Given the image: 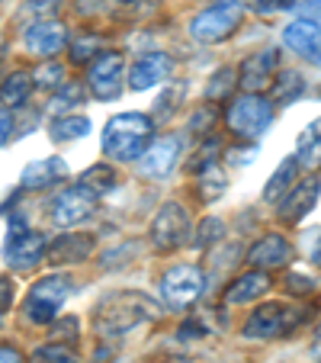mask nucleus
Masks as SVG:
<instances>
[{"instance_id": "1", "label": "nucleus", "mask_w": 321, "mask_h": 363, "mask_svg": "<svg viewBox=\"0 0 321 363\" xmlns=\"http://www.w3.org/2000/svg\"><path fill=\"white\" fill-rule=\"evenodd\" d=\"M154 119L145 113H119L103 125V155L113 161H142L151 148Z\"/></svg>"}, {"instance_id": "2", "label": "nucleus", "mask_w": 321, "mask_h": 363, "mask_svg": "<svg viewBox=\"0 0 321 363\" xmlns=\"http://www.w3.org/2000/svg\"><path fill=\"white\" fill-rule=\"evenodd\" d=\"M157 315H161V306H157L151 296L116 293L96 306V328H100L103 335H125V331L138 328V325L151 322V318H157Z\"/></svg>"}, {"instance_id": "3", "label": "nucleus", "mask_w": 321, "mask_h": 363, "mask_svg": "<svg viewBox=\"0 0 321 363\" xmlns=\"http://www.w3.org/2000/svg\"><path fill=\"white\" fill-rule=\"evenodd\" d=\"M71 286H74V280L68 274L42 277L26 296V318L33 325H52L58 318V308L71 296Z\"/></svg>"}, {"instance_id": "4", "label": "nucleus", "mask_w": 321, "mask_h": 363, "mask_svg": "<svg viewBox=\"0 0 321 363\" xmlns=\"http://www.w3.org/2000/svg\"><path fill=\"white\" fill-rule=\"evenodd\" d=\"M302 322L299 308H289L283 302H266L257 312H251V318L244 322L241 335L247 341H276V337H286L289 331H295Z\"/></svg>"}, {"instance_id": "5", "label": "nucleus", "mask_w": 321, "mask_h": 363, "mask_svg": "<svg viewBox=\"0 0 321 363\" xmlns=\"http://www.w3.org/2000/svg\"><path fill=\"white\" fill-rule=\"evenodd\" d=\"M225 119H228V129L238 138H257L274 123V103L266 100L264 94H244L238 100H232Z\"/></svg>"}, {"instance_id": "6", "label": "nucleus", "mask_w": 321, "mask_h": 363, "mask_svg": "<svg viewBox=\"0 0 321 363\" xmlns=\"http://www.w3.org/2000/svg\"><path fill=\"white\" fill-rule=\"evenodd\" d=\"M241 26V4L235 0H219V4H212V7L199 10L190 23V35L196 42H222Z\"/></svg>"}, {"instance_id": "7", "label": "nucleus", "mask_w": 321, "mask_h": 363, "mask_svg": "<svg viewBox=\"0 0 321 363\" xmlns=\"http://www.w3.org/2000/svg\"><path fill=\"white\" fill-rule=\"evenodd\" d=\"M125 84V58L119 52H103L87 71V87L96 100H116Z\"/></svg>"}, {"instance_id": "8", "label": "nucleus", "mask_w": 321, "mask_h": 363, "mask_svg": "<svg viewBox=\"0 0 321 363\" xmlns=\"http://www.w3.org/2000/svg\"><path fill=\"white\" fill-rule=\"evenodd\" d=\"M151 241L157 251H177L190 241V216L180 203H167L151 222Z\"/></svg>"}, {"instance_id": "9", "label": "nucleus", "mask_w": 321, "mask_h": 363, "mask_svg": "<svg viewBox=\"0 0 321 363\" xmlns=\"http://www.w3.org/2000/svg\"><path fill=\"white\" fill-rule=\"evenodd\" d=\"M96 213V193L84 184H74L52 199V222L62 228L81 225Z\"/></svg>"}, {"instance_id": "10", "label": "nucleus", "mask_w": 321, "mask_h": 363, "mask_svg": "<svg viewBox=\"0 0 321 363\" xmlns=\"http://www.w3.org/2000/svg\"><path fill=\"white\" fill-rule=\"evenodd\" d=\"M48 254V241L39 232H26L20 219L10 222V235H7V261L13 270H33L39 261H45Z\"/></svg>"}, {"instance_id": "11", "label": "nucleus", "mask_w": 321, "mask_h": 363, "mask_svg": "<svg viewBox=\"0 0 321 363\" xmlns=\"http://www.w3.org/2000/svg\"><path fill=\"white\" fill-rule=\"evenodd\" d=\"M203 286H205V277H203V270L193 267V264H177V267H171L161 277V296H164V302L174 308L190 306V302L203 293Z\"/></svg>"}, {"instance_id": "12", "label": "nucleus", "mask_w": 321, "mask_h": 363, "mask_svg": "<svg viewBox=\"0 0 321 363\" xmlns=\"http://www.w3.org/2000/svg\"><path fill=\"white\" fill-rule=\"evenodd\" d=\"M276 74H280V52L276 48H264V52H254L241 62L238 68V84L247 94H264L266 87H274Z\"/></svg>"}, {"instance_id": "13", "label": "nucleus", "mask_w": 321, "mask_h": 363, "mask_svg": "<svg viewBox=\"0 0 321 363\" xmlns=\"http://www.w3.org/2000/svg\"><path fill=\"white\" fill-rule=\"evenodd\" d=\"M64 42H68V29L62 26L58 20H35L26 26V33H23V45L33 52V55H58L64 48Z\"/></svg>"}, {"instance_id": "14", "label": "nucleus", "mask_w": 321, "mask_h": 363, "mask_svg": "<svg viewBox=\"0 0 321 363\" xmlns=\"http://www.w3.org/2000/svg\"><path fill=\"white\" fill-rule=\"evenodd\" d=\"M283 42L293 48L295 55H302L308 65L321 68V26L312 20H295L283 29Z\"/></svg>"}, {"instance_id": "15", "label": "nucleus", "mask_w": 321, "mask_h": 363, "mask_svg": "<svg viewBox=\"0 0 321 363\" xmlns=\"http://www.w3.org/2000/svg\"><path fill=\"white\" fill-rule=\"evenodd\" d=\"M171 58L164 55V52H148V55L135 58V62L129 65V74H125V81H129L132 90H148L154 87V84L167 81V74H171Z\"/></svg>"}, {"instance_id": "16", "label": "nucleus", "mask_w": 321, "mask_h": 363, "mask_svg": "<svg viewBox=\"0 0 321 363\" xmlns=\"http://www.w3.org/2000/svg\"><path fill=\"white\" fill-rule=\"evenodd\" d=\"M318 193H321V184L315 177L299 180V184H295L293 190L280 199V209H276V213H280V219L283 222H299L302 216L312 213V206L318 203Z\"/></svg>"}, {"instance_id": "17", "label": "nucleus", "mask_w": 321, "mask_h": 363, "mask_svg": "<svg viewBox=\"0 0 321 363\" xmlns=\"http://www.w3.org/2000/svg\"><path fill=\"white\" fill-rule=\"evenodd\" d=\"M177 158H180V138L164 135V138H157V142H151L148 155L142 158V171L148 177H167L174 171V164H177Z\"/></svg>"}, {"instance_id": "18", "label": "nucleus", "mask_w": 321, "mask_h": 363, "mask_svg": "<svg viewBox=\"0 0 321 363\" xmlns=\"http://www.w3.org/2000/svg\"><path fill=\"white\" fill-rule=\"evenodd\" d=\"M94 235H58L52 245H48V261L52 264H81L94 254Z\"/></svg>"}, {"instance_id": "19", "label": "nucleus", "mask_w": 321, "mask_h": 363, "mask_svg": "<svg viewBox=\"0 0 321 363\" xmlns=\"http://www.w3.org/2000/svg\"><path fill=\"white\" fill-rule=\"evenodd\" d=\"M64 177H68V164L62 158H39L33 164H26L20 184H23V190H45V186L58 184Z\"/></svg>"}, {"instance_id": "20", "label": "nucleus", "mask_w": 321, "mask_h": 363, "mask_svg": "<svg viewBox=\"0 0 321 363\" xmlns=\"http://www.w3.org/2000/svg\"><path fill=\"white\" fill-rule=\"evenodd\" d=\"M289 254H293V247H289V241L283 238V235H264V238L251 247L247 261L254 264V270L283 267V264H289Z\"/></svg>"}, {"instance_id": "21", "label": "nucleus", "mask_w": 321, "mask_h": 363, "mask_svg": "<svg viewBox=\"0 0 321 363\" xmlns=\"http://www.w3.org/2000/svg\"><path fill=\"white\" fill-rule=\"evenodd\" d=\"M270 289V277L264 270H251V274H241L235 283H228L225 289V302L228 306H241V302H254L257 296H264Z\"/></svg>"}, {"instance_id": "22", "label": "nucleus", "mask_w": 321, "mask_h": 363, "mask_svg": "<svg viewBox=\"0 0 321 363\" xmlns=\"http://www.w3.org/2000/svg\"><path fill=\"white\" fill-rule=\"evenodd\" d=\"M295 161H299V167H308V171H318L321 167V123L308 125V129L299 135Z\"/></svg>"}, {"instance_id": "23", "label": "nucleus", "mask_w": 321, "mask_h": 363, "mask_svg": "<svg viewBox=\"0 0 321 363\" xmlns=\"http://www.w3.org/2000/svg\"><path fill=\"white\" fill-rule=\"evenodd\" d=\"M295 171H299V161H295V158H286L280 167H276L274 177L266 180V186H264V199H266V203H280V199L293 190Z\"/></svg>"}, {"instance_id": "24", "label": "nucleus", "mask_w": 321, "mask_h": 363, "mask_svg": "<svg viewBox=\"0 0 321 363\" xmlns=\"http://www.w3.org/2000/svg\"><path fill=\"white\" fill-rule=\"evenodd\" d=\"M33 84H35V77L26 74V71L10 74L7 81H4V87H0V100H4V106H23V103L29 100V94H33Z\"/></svg>"}, {"instance_id": "25", "label": "nucleus", "mask_w": 321, "mask_h": 363, "mask_svg": "<svg viewBox=\"0 0 321 363\" xmlns=\"http://www.w3.org/2000/svg\"><path fill=\"white\" fill-rule=\"evenodd\" d=\"M90 132V119L87 116H58L48 125V135L52 142H74V138H84Z\"/></svg>"}, {"instance_id": "26", "label": "nucleus", "mask_w": 321, "mask_h": 363, "mask_svg": "<svg viewBox=\"0 0 321 363\" xmlns=\"http://www.w3.org/2000/svg\"><path fill=\"white\" fill-rule=\"evenodd\" d=\"M305 94V81H302V74L299 71H280L276 74V81H274V100L276 103H293L295 96H302Z\"/></svg>"}, {"instance_id": "27", "label": "nucleus", "mask_w": 321, "mask_h": 363, "mask_svg": "<svg viewBox=\"0 0 321 363\" xmlns=\"http://www.w3.org/2000/svg\"><path fill=\"white\" fill-rule=\"evenodd\" d=\"M225 186H228L225 171H222L219 164H209L203 171V177H199V196H203L205 203H212V199H219L222 193H225Z\"/></svg>"}, {"instance_id": "28", "label": "nucleus", "mask_w": 321, "mask_h": 363, "mask_svg": "<svg viewBox=\"0 0 321 363\" xmlns=\"http://www.w3.org/2000/svg\"><path fill=\"white\" fill-rule=\"evenodd\" d=\"M81 184L90 186L96 196H100V193H110L113 186H116V171H113V167H106V164H94L90 171H84Z\"/></svg>"}, {"instance_id": "29", "label": "nucleus", "mask_w": 321, "mask_h": 363, "mask_svg": "<svg viewBox=\"0 0 321 363\" xmlns=\"http://www.w3.org/2000/svg\"><path fill=\"white\" fill-rule=\"evenodd\" d=\"M235 84H238V71L235 68H219L215 74H212V81L205 84V96H209V100H225V96H232Z\"/></svg>"}, {"instance_id": "30", "label": "nucleus", "mask_w": 321, "mask_h": 363, "mask_svg": "<svg viewBox=\"0 0 321 363\" xmlns=\"http://www.w3.org/2000/svg\"><path fill=\"white\" fill-rule=\"evenodd\" d=\"M33 363H81L77 354L68 344H45V347L33 350Z\"/></svg>"}, {"instance_id": "31", "label": "nucleus", "mask_w": 321, "mask_h": 363, "mask_svg": "<svg viewBox=\"0 0 321 363\" xmlns=\"http://www.w3.org/2000/svg\"><path fill=\"white\" fill-rule=\"evenodd\" d=\"M33 77H35V87H45V90H62L64 87V68L58 62H45Z\"/></svg>"}, {"instance_id": "32", "label": "nucleus", "mask_w": 321, "mask_h": 363, "mask_svg": "<svg viewBox=\"0 0 321 363\" xmlns=\"http://www.w3.org/2000/svg\"><path fill=\"white\" fill-rule=\"evenodd\" d=\"M184 100V84H174V87H167L164 94L157 96V103H154V119H171L174 116V103H180Z\"/></svg>"}, {"instance_id": "33", "label": "nucleus", "mask_w": 321, "mask_h": 363, "mask_svg": "<svg viewBox=\"0 0 321 363\" xmlns=\"http://www.w3.org/2000/svg\"><path fill=\"white\" fill-rule=\"evenodd\" d=\"M77 331H81V325H77V318H62V322H52L48 325V344H68L77 337Z\"/></svg>"}, {"instance_id": "34", "label": "nucleus", "mask_w": 321, "mask_h": 363, "mask_svg": "<svg viewBox=\"0 0 321 363\" xmlns=\"http://www.w3.org/2000/svg\"><path fill=\"white\" fill-rule=\"evenodd\" d=\"M222 235H225V222L215 219V216H209V219L199 225V235H196V247H209L215 245V241H222Z\"/></svg>"}, {"instance_id": "35", "label": "nucleus", "mask_w": 321, "mask_h": 363, "mask_svg": "<svg viewBox=\"0 0 321 363\" xmlns=\"http://www.w3.org/2000/svg\"><path fill=\"white\" fill-rule=\"evenodd\" d=\"M84 100V87L81 84H64L62 90H55V96H52V110H68V106H74V103Z\"/></svg>"}, {"instance_id": "36", "label": "nucleus", "mask_w": 321, "mask_h": 363, "mask_svg": "<svg viewBox=\"0 0 321 363\" xmlns=\"http://www.w3.org/2000/svg\"><path fill=\"white\" fill-rule=\"evenodd\" d=\"M90 55H103L100 39H96V35H81V39H74V45H71V58H74V62H90Z\"/></svg>"}, {"instance_id": "37", "label": "nucleus", "mask_w": 321, "mask_h": 363, "mask_svg": "<svg viewBox=\"0 0 321 363\" xmlns=\"http://www.w3.org/2000/svg\"><path fill=\"white\" fill-rule=\"evenodd\" d=\"M241 4L260 10V13H274V10H293L299 0H241Z\"/></svg>"}, {"instance_id": "38", "label": "nucleus", "mask_w": 321, "mask_h": 363, "mask_svg": "<svg viewBox=\"0 0 321 363\" xmlns=\"http://www.w3.org/2000/svg\"><path fill=\"white\" fill-rule=\"evenodd\" d=\"M286 289L289 293H295V296H305V293H312L315 289V280L312 277H302V274H289L286 277Z\"/></svg>"}, {"instance_id": "39", "label": "nucleus", "mask_w": 321, "mask_h": 363, "mask_svg": "<svg viewBox=\"0 0 321 363\" xmlns=\"http://www.w3.org/2000/svg\"><path fill=\"white\" fill-rule=\"evenodd\" d=\"M119 4L129 10V16H145L157 7V0H119Z\"/></svg>"}, {"instance_id": "40", "label": "nucleus", "mask_w": 321, "mask_h": 363, "mask_svg": "<svg viewBox=\"0 0 321 363\" xmlns=\"http://www.w3.org/2000/svg\"><path fill=\"white\" fill-rule=\"evenodd\" d=\"M295 7H302V20H312L321 26V0H299Z\"/></svg>"}, {"instance_id": "41", "label": "nucleus", "mask_w": 321, "mask_h": 363, "mask_svg": "<svg viewBox=\"0 0 321 363\" xmlns=\"http://www.w3.org/2000/svg\"><path fill=\"white\" fill-rule=\"evenodd\" d=\"M10 302H13V280H0V318L7 315V308H10Z\"/></svg>"}, {"instance_id": "42", "label": "nucleus", "mask_w": 321, "mask_h": 363, "mask_svg": "<svg viewBox=\"0 0 321 363\" xmlns=\"http://www.w3.org/2000/svg\"><path fill=\"white\" fill-rule=\"evenodd\" d=\"M10 132H13V116L7 110H0V145L10 142Z\"/></svg>"}, {"instance_id": "43", "label": "nucleus", "mask_w": 321, "mask_h": 363, "mask_svg": "<svg viewBox=\"0 0 321 363\" xmlns=\"http://www.w3.org/2000/svg\"><path fill=\"white\" fill-rule=\"evenodd\" d=\"M55 7H58L55 0H29V4H26L29 13H52Z\"/></svg>"}, {"instance_id": "44", "label": "nucleus", "mask_w": 321, "mask_h": 363, "mask_svg": "<svg viewBox=\"0 0 321 363\" xmlns=\"http://www.w3.org/2000/svg\"><path fill=\"white\" fill-rule=\"evenodd\" d=\"M0 363H23L20 350L10 347V344H0Z\"/></svg>"}, {"instance_id": "45", "label": "nucleus", "mask_w": 321, "mask_h": 363, "mask_svg": "<svg viewBox=\"0 0 321 363\" xmlns=\"http://www.w3.org/2000/svg\"><path fill=\"white\" fill-rule=\"evenodd\" d=\"M312 261H315V264H321V235L315 238V245H312Z\"/></svg>"}, {"instance_id": "46", "label": "nucleus", "mask_w": 321, "mask_h": 363, "mask_svg": "<svg viewBox=\"0 0 321 363\" xmlns=\"http://www.w3.org/2000/svg\"><path fill=\"white\" fill-rule=\"evenodd\" d=\"M318 337H321V325H318Z\"/></svg>"}]
</instances>
